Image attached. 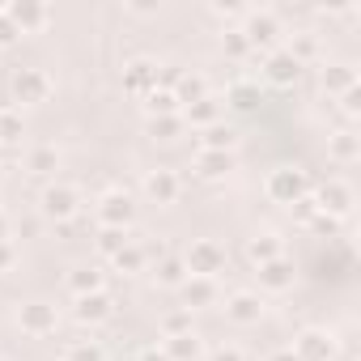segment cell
Listing matches in <instances>:
<instances>
[{"mask_svg": "<svg viewBox=\"0 0 361 361\" xmlns=\"http://www.w3.org/2000/svg\"><path fill=\"white\" fill-rule=\"evenodd\" d=\"M0 238H5V217H0Z\"/></svg>", "mask_w": 361, "mask_h": 361, "instance_id": "38", "label": "cell"}, {"mask_svg": "<svg viewBox=\"0 0 361 361\" xmlns=\"http://www.w3.org/2000/svg\"><path fill=\"white\" fill-rule=\"evenodd\" d=\"M268 196H272L276 204H298V200L306 196V178H302V170H276V174L268 178Z\"/></svg>", "mask_w": 361, "mask_h": 361, "instance_id": "2", "label": "cell"}, {"mask_svg": "<svg viewBox=\"0 0 361 361\" xmlns=\"http://www.w3.org/2000/svg\"><path fill=\"white\" fill-rule=\"evenodd\" d=\"M276 251H281V247H276V238H272V234L251 238V247H247V255H251V259H259V268H264V264H272V259H276Z\"/></svg>", "mask_w": 361, "mask_h": 361, "instance_id": "19", "label": "cell"}, {"mask_svg": "<svg viewBox=\"0 0 361 361\" xmlns=\"http://www.w3.org/2000/svg\"><path fill=\"white\" fill-rule=\"evenodd\" d=\"M68 285H73V293H77V298H85V293H102V272H94V268H81V272H77Z\"/></svg>", "mask_w": 361, "mask_h": 361, "instance_id": "18", "label": "cell"}, {"mask_svg": "<svg viewBox=\"0 0 361 361\" xmlns=\"http://www.w3.org/2000/svg\"><path fill=\"white\" fill-rule=\"evenodd\" d=\"M98 217H102V226H106V230H128V221L136 217V204H132V196L111 192V196H102Z\"/></svg>", "mask_w": 361, "mask_h": 361, "instance_id": "3", "label": "cell"}, {"mask_svg": "<svg viewBox=\"0 0 361 361\" xmlns=\"http://www.w3.org/2000/svg\"><path fill=\"white\" fill-rule=\"evenodd\" d=\"M22 136V119L13 111H0V140H18Z\"/></svg>", "mask_w": 361, "mask_h": 361, "instance_id": "27", "label": "cell"}, {"mask_svg": "<svg viewBox=\"0 0 361 361\" xmlns=\"http://www.w3.org/2000/svg\"><path fill=\"white\" fill-rule=\"evenodd\" d=\"M298 361H331V336H323V331H306L302 340H298V353H293Z\"/></svg>", "mask_w": 361, "mask_h": 361, "instance_id": "9", "label": "cell"}, {"mask_svg": "<svg viewBox=\"0 0 361 361\" xmlns=\"http://www.w3.org/2000/svg\"><path fill=\"white\" fill-rule=\"evenodd\" d=\"M77 319H81V323H102V319H111V298H106V293H85V298H77Z\"/></svg>", "mask_w": 361, "mask_h": 361, "instance_id": "10", "label": "cell"}, {"mask_svg": "<svg viewBox=\"0 0 361 361\" xmlns=\"http://www.w3.org/2000/svg\"><path fill=\"white\" fill-rule=\"evenodd\" d=\"M336 157H340V161H353V157H357V145H353V136H340V140H336Z\"/></svg>", "mask_w": 361, "mask_h": 361, "instance_id": "32", "label": "cell"}, {"mask_svg": "<svg viewBox=\"0 0 361 361\" xmlns=\"http://www.w3.org/2000/svg\"><path fill=\"white\" fill-rule=\"evenodd\" d=\"M298 68H302V64H298V56H272V60H268V77H272V81H281V85H285V81H293V77H298Z\"/></svg>", "mask_w": 361, "mask_h": 361, "instance_id": "17", "label": "cell"}, {"mask_svg": "<svg viewBox=\"0 0 361 361\" xmlns=\"http://www.w3.org/2000/svg\"><path fill=\"white\" fill-rule=\"evenodd\" d=\"M226 314H230L234 323H259V314H264V298H255V293H234L230 306H226Z\"/></svg>", "mask_w": 361, "mask_h": 361, "instance_id": "8", "label": "cell"}, {"mask_svg": "<svg viewBox=\"0 0 361 361\" xmlns=\"http://www.w3.org/2000/svg\"><path fill=\"white\" fill-rule=\"evenodd\" d=\"M178 128H183V123H178L174 115H157V119H153V132H157L161 140H174V136H178Z\"/></svg>", "mask_w": 361, "mask_h": 361, "instance_id": "28", "label": "cell"}, {"mask_svg": "<svg viewBox=\"0 0 361 361\" xmlns=\"http://www.w3.org/2000/svg\"><path fill=\"white\" fill-rule=\"evenodd\" d=\"M188 268H192V276L213 281L217 272H226V247H221V243H213V238L192 243V251H188Z\"/></svg>", "mask_w": 361, "mask_h": 361, "instance_id": "1", "label": "cell"}, {"mask_svg": "<svg viewBox=\"0 0 361 361\" xmlns=\"http://www.w3.org/2000/svg\"><path fill=\"white\" fill-rule=\"evenodd\" d=\"M213 361H243V353H238V348H217Z\"/></svg>", "mask_w": 361, "mask_h": 361, "instance_id": "35", "label": "cell"}, {"mask_svg": "<svg viewBox=\"0 0 361 361\" xmlns=\"http://www.w3.org/2000/svg\"><path fill=\"white\" fill-rule=\"evenodd\" d=\"M145 196L157 204H174L178 200V174L174 170H149L145 174Z\"/></svg>", "mask_w": 361, "mask_h": 361, "instance_id": "6", "label": "cell"}, {"mask_svg": "<svg viewBox=\"0 0 361 361\" xmlns=\"http://www.w3.org/2000/svg\"><path fill=\"white\" fill-rule=\"evenodd\" d=\"M166 357H170V361H196V357H200V336H196V331L170 336V340H166Z\"/></svg>", "mask_w": 361, "mask_h": 361, "instance_id": "12", "label": "cell"}, {"mask_svg": "<svg viewBox=\"0 0 361 361\" xmlns=\"http://www.w3.org/2000/svg\"><path fill=\"white\" fill-rule=\"evenodd\" d=\"M0 361H5V357H0Z\"/></svg>", "mask_w": 361, "mask_h": 361, "instance_id": "39", "label": "cell"}, {"mask_svg": "<svg viewBox=\"0 0 361 361\" xmlns=\"http://www.w3.org/2000/svg\"><path fill=\"white\" fill-rule=\"evenodd\" d=\"M170 336H188L192 331V314L188 310H174V314H166V323H161Z\"/></svg>", "mask_w": 361, "mask_h": 361, "instance_id": "26", "label": "cell"}, {"mask_svg": "<svg viewBox=\"0 0 361 361\" xmlns=\"http://www.w3.org/2000/svg\"><path fill=\"white\" fill-rule=\"evenodd\" d=\"M174 102H178V98H174L170 90H153V94H149V111H153V115H174Z\"/></svg>", "mask_w": 361, "mask_h": 361, "instance_id": "24", "label": "cell"}, {"mask_svg": "<svg viewBox=\"0 0 361 361\" xmlns=\"http://www.w3.org/2000/svg\"><path fill=\"white\" fill-rule=\"evenodd\" d=\"M26 170H30V174H56V170H60V153H56L51 145H35V149L26 153Z\"/></svg>", "mask_w": 361, "mask_h": 361, "instance_id": "11", "label": "cell"}, {"mask_svg": "<svg viewBox=\"0 0 361 361\" xmlns=\"http://www.w3.org/2000/svg\"><path fill=\"white\" fill-rule=\"evenodd\" d=\"M196 166H200L204 178H221V174L234 166V157H230V153H217V149H200V153H196Z\"/></svg>", "mask_w": 361, "mask_h": 361, "instance_id": "13", "label": "cell"}, {"mask_svg": "<svg viewBox=\"0 0 361 361\" xmlns=\"http://www.w3.org/2000/svg\"><path fill=\"white\" fill-rule=\"evenodd\" d=\"M18 323H22V331H30V336H51V331H56V306L30 302V306H22Z\"/></svg>", "mask_w": 361, "mask_h": 361, "instance_id": "5", "label": "cell"}, {"mask_svg": "<svg viewBox=\"0 0 361 361\" xmlns=\"http://www.w3.org/2000/svg\"><path fill=\"white\" fill-rule=\"evenodd\" d=\"M115 268H123V272H140V268H145V251H140V247H123V251L115 255Z\"/></svg>", "mask_w": 361, "mask_h": 361, "instance_id": "23", "label": "cell"}, {"mask_svg": "<svg viewBox=\"0 0 361 361\" xmlns=\"http://www.w3.org/2000/svg\"><path fill=\"white\" fill-rule=\"evenodd\" d=\"M140 361H170V357H166V348H145Z\"/></svg>", "mask_w": 361, "mask_h": 361, "instance_id": "36", "label": "cell"}, {"mask_svg": "<svg viewBox=\"0 0 361 361\" xmlns=\"http://www.w3.org/2000/svg\"><path fill=\"white\" fill-rule=\"evenodd\" d=\"M183 298H188V306H209L217 298V285L204 276H192V281H183Z\"/></svg>", "mask_w": 361, "mask_h": 361, "instance_id": "15", "label": "cell"}, {"mask_svg": "<svg viewBox=\"0 0 361 361\" xmlns=\"http://www.w3.org/2000/svg\"><path fill=\"white\" fill-rule=\"evenodd\" d=\"M77 209H81V200H77V192H73V188L56 183V188H47V192H43V213H47V217L68 221V217H77Z\"/></svg>", "mask_w": 361, "mask_h": 361, "instance_id": "4", "label": "cell"}, {"mask_svg": "<svg viewBox=\"0 0 361 361\" xmlns=\"http://www.w3.org/2000/svg\"><path fill=\"white\" fill-rule=\"evenodd\" d=\"M13 18H18V26H35L47 18V9H13Z\"/></svg>", "mask_w": 361, "mask_h": 361, "instance_id": "31", "label": "cell"}, {"mask_svg": "<svg viewBox=\"0 0 361 361\" xmlns=\"http://www.w3.org/2000/svg\"><path fill=\"white\" fill-rule=\"evenodd\" d=\"M268 361H298L293 353H276V357H268Z\"/></svg>", "mask_w": 361, "mask_h": 361, "instance_id": "37", "label": "cell"}, {"mask_svg": "<svg viewBox=\"0 0 361 361\" xmlns=\"http://www.w3.org/2000/svg\"><path fill=\"white\" fill-rule=\"evenodd\" d=\"M259 281H264L268 289H285V285L293 281V268H289L285 259H272V264H264V268H259Z\"/></svg>", "mask_w": 361, "mask_h": 361, "instance_id": "16", "label": "cell"}, {"mask_svg": "<svg viewBox=\"0 0 361 361\" xmlns=\"http://www.w3.org/2000/svg\"><path fill=\"white\" fill-rule=\"evenodd\" d=\"M13 39H18V30H13V26H9V22H0V47H9V43H13Z\"/></svg>", "mask_w": 361, "mask_h": 361, "instance_id": "34", "label": "cell"}, {"mask_svg": "<svg viewBox=\"0 0 361 361\" xmlns=\"http://www.w3.org/2000/svg\"><path fill=\"white\" fill-rule=\"evenodd\" d=\"M157 281H161V285H183V281H188V276H183V264L166 259V264H161V272H157Z\"/></svg>", "mask_w": 361, "mask_h": 361, "instance_id": "30", "label": "cell"}, {"mask_svg": "<svg viewBox=\"0 0 361 361\" xmlns=\"http://www.w3.org/2000/svg\"><path fill=\"white\" fill-rule=\"evenodd\" d=\"M348 204H353V192H348L344 183H327V188L319 192V209H331V213H348Z\"/></svg>", "mask_w": 361, "mask_h": 361, "instance_id": "14", "label": "cell"}, {"mask_svg": "<svg viewBox=\"0 0 361 361\" xmlns=\"http://www.w3.org/2000/svg\"><path fill=\"white\" fill-rule=\"evenodd\" d=\"M98 247H102V255H111V259H115V255L128 247V230H102Z\"/></svg>", "mask_w": 361, "mask_h": 361, "instance_id": "22", "label": "cell"}, {"mask_svg": "<svg viewBox=\"0 0 361 361\" xmlns=\"http://www.w3.org/2000/svg\"><path fill=\"white\" fill-rule=\"evenodd\" d=\"M64 361H102V348L94 340H73L64 348Z\"/></svg>", "mask_w": 361, "mask_h": 361, "instance_id": "20", "label": "cell"}, {"mask_svg": "<svg viewBox=\"0 0 361 361\" xmlns=\"http://www.w3.org/2000/svg\"><path fill=\"white\" fill-rule=\"evenodd\" d=\"M13 264V247H9V238H0V272H5Z\"/></svg>", "mask_w": 361, "mask_h": 361, "instance_id": "33", "label": "cell"}, {"mask_svg": "<svg viewBox=\"0 0 361 361\" xmlns=\"http://www.w3.org/2000/svg\"><path fill=\"white\" fill-rule=\"evenodd\" d=\"M13 94H18V102H39V98H47V77L39 68H22L13 77Z\"/></svg>", "mask_w": 361, "mask_h": 361, "instance_id": "7", "label": "cell"}, {"mask_svg": "<svg viewBox=\"0 0 361 361\" xmlns=\"http://www.w3.org/2000/svg\"><path fill=\"white\" fill-rule=\"evenodd\" d=\"M149 85H153V64H145V60L132 64V73H128V90H132V94H145Z\"/></svg>", "mask_w": 361, "mask_h": 361, "instance_id": "21", "label": "cell"}, {"mask_svg": "<svg viewBox=\"0 0 361 361\" xmlns=\"http://www.w3.org/2000/svg\"><path fill=\"white\" fill-rule=\"evenodd\" d=\"M230 145H234V132H230V128H209V132H204V149H217V153H226Z\"/></svg>", "mask_w": 361, "mask_h": 361, "instance_id": "25", "label": "cell"}, {"mask_svg": "<svg viewBox=\"0 0 361 361\" xmlns=\"http://www.w3.org/2000/svg\"><path fill=\"white\" fill-rule=\"evenodd\" d=\"M192 119H196V123H213V119H217V102H213V98L192 102Z\"/></svg>", "mask_w": 361, "mask_h": 361, "instance_id": "29", "label": "cell"}]
</instances>
